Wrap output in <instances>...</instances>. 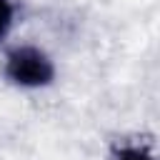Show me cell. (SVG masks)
Listing matches in <instances>:
<instances>
[{
	"mask_svg": "<svg viewBox=\"0 0 160 160\" xmlns=\"http://www.w3.org/2000/svg\"><path fill=\"white\" fill-rule=\"evenodd\" d=\"M12 20H15V8H12V0H0V40L10 32Z\"/></svg>",
	"mask_w": 160,
	"mask_h": 160,
	"instance_id": "cell-3",
	"label": "cell"
},
{
	"mask_svg": "<svg viewBox=\"0 0 160 160\" xmlns=\"http://www.w3.org/2000/svg\"><path fill=\"white\" fill-rule=\"evenodd\" d=\"M110 160H155V155L145 148V145H118L110 155Z\"/></svg>",
	"mask_w": 160,
	"mask_h": 160,
	"instance_id": "cell-2",
	"label": "cell"
},
{
	"mask_svg": "<svg viewBox=\"0 0 160 160\" xmlns=\"http://www.w3.org/2000/svg\"><path fill=\"white\" fill-rule=\"evenodd\" d=\"M5 78L20 88H45L55 78L50 55L35 45H18L5 58Z\"/></svg>",
	"mask_w": 160,
	"mask_h": 160,
	"instance_id": "cell-1",
	"label": "cell"
}]
</instances>
